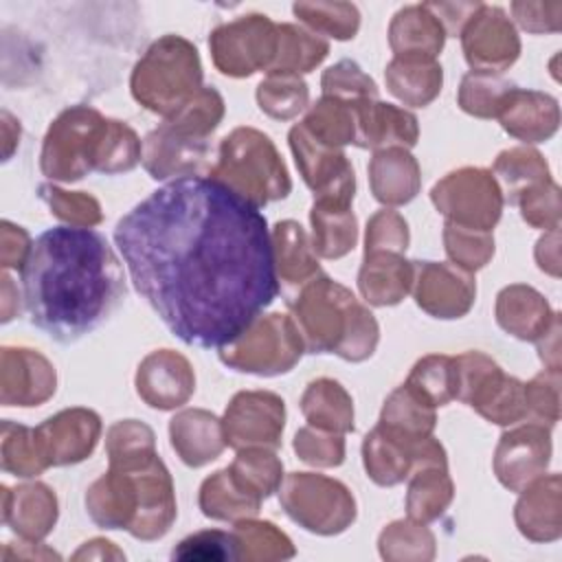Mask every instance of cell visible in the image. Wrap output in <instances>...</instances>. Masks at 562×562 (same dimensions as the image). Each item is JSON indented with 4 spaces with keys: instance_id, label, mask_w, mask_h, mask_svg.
<instances>
[{
    "instance_id": "cell-23",
    "label": "cell",
    "mask_w": 562,
    "mask_h": 562,
    "mask_svg": "<svg viewBox=\"0 0 562 562\" xmlns=\"http://www.w3.org/2000/svg\"><path fill=\"white\" fill-rule=\"evenodd\" d=\"M171 446L187 465H204L224 448V430L215 415L206 411H182L169 424Z\"/></svg>"
},
{
    "instance_id": "cell-4",
    "label": "cell",
    "mask_w": 562,
    "mask_h": 562,
    "mask_svg": "<svg viewBox=\"0 0 562 562\" xmlns=\"http://www.w3.org/2000/svg\"><path fill=\"white\" fill-rule=\"evenodd\" d=\"M200 83L198 48L180 35L156 40L132 72L136 101L160 114H176L200 92Z\"/></svg>"
},
{
    "instance_id": "cell-52",
    "label": "cell",
    "mask_w": 562,
    "mask_h": 562,
    "mask_svg": "<svg viewBox=\"0 0 562 562\" xmlns=\"http://www.w3.org/2000/svg\"><path fill=\"white\" fill-rule=\"evenodd\" d=\"M424 4L441 22L446 33L459 35L483 2H424Z\"/></svg>"
},
{
    "instance_id": "cell-31",
    "label": "cell",
    "mask_w": 562,
    "mask_h": 562,
    "mask_svg": "<svg viewBox=\"0 0 562 562\" xmlns=\"http://www.w3.org/2000/svg\"><path fill=\"white\" fill-rule=\"evenodd\" d=\"M303 130L327 147L356 143V110L353 101H340L334 97L321 99L303 121Z\"/></svg>"
},
{
    "instance_id": "cell-38",
    "label": "cell",
    "mask_w": 562,
    "mask_h": 562,
    "mask_svg": "<svg viewBox=\"0 0 562 562\" xmlns=\"http://www.w3.org/2000/svg\"><path fill=\"white\" fill-rule=\"evenodd\" d=\"M452 498V483L443 465H422L408 490V509L415 518H435Z\"/></svg>"
},
{
    "instance_id": "cell-21",
    "label": "cell",
    "mask_w": 562,
    "mask_h": 562,
    "mask_svg": "<svg viewBox=\"0 0 562 562\" xmlns=\"http://www.w3.org/2000/svg\"><path fill=\"white\" fill-rule=\"evenodd\" d=\"M503 127L527 143L549 138L558 130V103L549 94L512 88L501 103Z\"/></svg>"
},
{
    "instance_id": "cell-29",
    "label": "cell",
    "mask_w": 562,
    "mask_h": 562,
    "mask_svg": "<svg viewBox=\"0 0 562 562\" xmlns=\"http://www.w3.org/2000/svg\"><path fill=\"white\" fill-rule=\"evenodd\" d=\"M277 31L279 42L270 72H307L329 53V44L303 26L277 24Z\"/></svg>"
},
{
    "instance_id": "cell-7",
    "label": "cell",
    "mask_w": 562,
    "mask_h": 562,
    "mask_svg": "<svg viewBox=\"0 0 562 562\" xmlns=\"http://www.w3.org/2000/svg\"><path fill=\"white\" fill-rule=\"evenodd\" d=\"M303 351V338L292 318L259 316L235 342L220 351L222 362L237 371L277 375L290 371Z\"/></svg>"
},
{
    "instance_id": "cell-5",
    "label": "cell",
    "mask_w": 562,
    "mask_h": 562,
    "mask_svg": "<svg viewBox=\"0 0 562 562\" xmlns=\"http://www.w3.org/2000/svg\"><path fill=\"white\" fill-rule=\"evenodd\" d=\"M211 176L257 206L285 198L290 191V178L274 145L250 127H239L222 140Z\"/></svg>"
},
{
    "instance_id": "cell-44",
    "label": "cell",
    "mask_w": 562,
    "mask_h": 562,
    "mask_svg": "<svg viewBox=\"0 0 562 562\" xmlns=\"http://www.w3.org/2000/svg\"><path fill=\"white\" fill-rule=\"evenodd\" d=\"M443 241L450 259L465 270H476L485 266L494 255V239L487 235V231L448 224L443 231Z\"/></svg>"
},
{
    "instance_id": "cell-28",
    "label": "cell",
    "mask_w": 562,
    "mask_h": 562,
    "mask_svg": "<svg viewBox=\"0 0 562 562\" xmlns=\"http://www.w3.org/2000/svg\"><path fill=\"white\" fill-rule=\"evenodd\" d=\"M301 408L310 424L329 432L353 430V406L347 391L334 380H316L307 386Z\"/></svg>"
},
{
    "instance_id": "cell-33",
    "label": "cell",
    "mask_w": 562,
    "mask_h": 562,
    "mask_svg": "<svg viewBox=\"0 0 562 562\" xmlns=\"http://www.w3.org/2000/svg\"><path fill=\"white\" fill-rule=\"evenodd\" d=\"M255 494H250L231 470H222L215 476L206 479L200 494V505L206 516L213 518H233L241 514H255L259 507Z\"/></svg>"
},
{
    "instance_id": "cell-6",
    "label": "cell",
    "mask_w": 562,
    "mask_h": 562,
    "mask_svg": "<svg viewBox=\"0 0 562 562\" xmlns=\"http://www.w3.org/2000/svg\"><path fill=\"white\" fill-rule=\"evenodd\" d=\"M108 125V119L86 105L61 112L44 138L42 171L68 182L99 169Z\"/></svg>"
},
{
    "instance_id": "cell-53",
    "label": "cell",
    "mask_w": 562,
    "mask_h": 562,
    "mask_svg": "<svg viewBox=\"0 0 562 562\" xmlns=\"http://www.w3.org/2000/svg\"><path fill=\"white\" fill-rule=\"evenodd\" d=\"M29 235L9 222H2V266L4 268H22L31 252Z\"/></svg>"
},
{
    "instance_id": "cell-14",
    "label": "cell",
    "mask_w": 562,
    "mask_h": 562,
    "mask_svg": "<svg viewBox=\"0 0 562 562\" xmlns=\"http://www.w3.org/2000/svg\"><path fill=\"white\" fill-rule=\"evenodd\" d=\"M413 283L417 305L437 318L463 316L476 294L472 277L448 263H415Z\"/></svg>"
},
{
    "instance_id": "cell-30",
    "label": "cell",
    "mask_w": 562,
    "mask_h": 562,
    "mask_svg": "<svg viewBox=\"0 0 562 562\" xmlns=\"http://www.w3.org/2000/svg\"><path fill=\"white\" fill-rule=\"evenodd\" d=\"M314 250L323 257L336 259L349 252L356 244V217L349 206L314 202L312 206Z\"/></svg>"
},
{
    "instance_id": "cell-46",
    "label": "cell",
    "mask_w": 562,
    "mask_h": 562,
    "mask_svg": "<svg viewBox=\"0 0 562 562\" xmlns=\"http://www.w3.org/2000/svg\"><path fill=\"white\" fill-rule=\"evenodd\" d=\"M323 90L327 97L340 99V101H360V99H373L378 94V88L373 79H369L356 61L342 59L325 70L323 75Z\"/></svg>"
},
{
    "instance_id": "cell-51",
    "label": "cell",
    "mask_w": 562,
    "mask_h": 562,
    "mask_svg": "<svg viewBox=\"0 0 562 562\" xmlns=\"http://www.w3.org/2000/svg\"><path fill=\"white\" fill-rule=\"evenodd\" d=\"M558 369L540 373L525 386V406L553 424L558 419Z\"/></svg>"
},
{
    "instance_id": "cell-25",
    "label": "cell",
    "mask_w": 562,
    "mask_h": 562,
    "mask_svg": "<svg viewBox=\"0 0 562 562\" xmlns=\"http://www.w3.org/2000/svg\"><path fill=\"white\" fill-rule=\"evenodd\" d=\"M555 314L549 312L547 301L527 285H509L498 294L496 318L501 327L516 338L533 340L540 338Z\"/></svg>"
},
{
    "instance_id": "cell-40",
    "label": "cell",
    "mask_w": 562,
    "mask_h": 562,
    "mask_svg": "<svg viewBox=\"0 0 562 562\" xmlns=\"http://www.w3.org/2000/svg\"><path fill=\"white\" fill-rule=\"evenodd\" d=\"M257 101L259 108L270 116L290 119L305 108L307 86L303 79H299V75L270 72V77L259 83Z\"/></svg>"
},
{
    "instance_id": "cell-26",
    "label": "cell",
    "mask_w": 562,
    "mask_h": 562,
    "mask_svg": "<svg viewBox=\"0 0 562 562\" xmlns=\"http://www.w3.org/2000/svg\"><path fill=\"white\" fill-rule=\"evenodd\" d=\"M373 195L384 204H404L419 189V167L402 147L378 151L369 165Z\"/></svg>"
},
{
    "instance_id": "cell-22",
    "label": "cell",
    "mask_w": 562,
    "mask_h": 562,
    "mask_svg": "<svg viewBox=\"0 0 562 562\" xmlns=\"http://www.w3.org/2000/svg\"><path fill=\"white\" fill-rule=\"evenodd\" d=\"M446 31L426 4H408L400 9L389 26V42L395 57L435 59L443 48Z\"/></svg>"
},
{
    "instance_id": "cell-20",
    "label": "cell",
    "mask_w": 562,
    "mask_h": 562,
    "mask_svg": "<svg viewBox=\"0 0 562 562\" xmlns=\"http://www.w3.org/2000/svg\"><path fill=\"white\" fill-rule=\"evenodd\" d=\"M356 110V145L360 147H411L417 140V119L389 103L373 99L353 101Z\"/></svg>"
},
{
    "instance_id": "cell-49",
    "label": "cell",
    "mask_w": 562,
    "mask_h": 562,
    "mask_svg": "<svg viewBox=\"0 0 562 562\" xmlns=\"http://www.w3.org/2000/svg\"><path fill=\"white\" fill-rule=\"evenodd\" d=\"M294 450L312 465H338L345 454V441L338 435H323L312 428H303L294 437Z\"/></svg>"
},
{
    "instance_id": "cell-16",
    "label": "cell",
    "mask_w": 562,
    "mask_h": 562,
    "mask_svg": "<svg viewBox=\"0 0 562 562\" xmlns=\"http://www.w3.org/2000/svg\"><path fill=\"white\" fill-rule=\"evenodd\" d=\"M549 454V432L542 426L531 424L501 437L494 468L503 485H507L509 490H520L540 472H544Z\"/></svg>"
},
{
    "instance_id": "cell-34",
    "label": "cell",
    "mask_w": 562,
    "mask_h": 562,
    "mask_svg": "<svg viewBox=\"0 0 562 562\" xmlns=\"http://www.w3.org/2000/svg\"><path fill=\"white\" fill-rule=\"evenodd\" d=\"M380 424L413 437H428L435 426L432 404H428L408 384H404L384 402Z\"/></svg>"
},
{
    "instance_id": "cell-32",
    "label": "cell",
    "mask_w": 562,
    "mask_h": 562,
    "mask_svg": "<svg viewBox=\"0 0 562 562\" xmlns=\"http://www.w3.org/2000/svg\"><path fill=\"white\" fill-rule=\"evenodd\" d=\"M272 244H274L277 270L283 281L301 283L307 277L318 272V263L312 257L307 237L296 222L292 220L279 222L272 233Z\"/></svg>"
},
{
    "instance_id": "cell-15",
    "label": "cell",
    "mask_w": 562,
    "mask_h": 562,
    "mask_svg": "<svg viewBox=\"0 0 562 562\" xmlns=\"http://www.w3.org/2000/svg\"><path fill=\"white\" fill-rule=\"evenodd\" d=\"M101 422L86 408L61 411L35 428L42 457L48 465H66L86 459L99 439Z\"/></svg>"
},
{
    "instance_id": "cell-37",
    "label": "cell",
    "mask_w": 562,
    "mask_h": 562,
    "mask_svg": "<svg viewBox=\"0 0 562 562\" xmlns=\"http://www.w3.org/2000/svg\"><path fill=\"white\" fill-rule=\"evenodd\" d=\"M406 384L432 406L448 404L452 397H457L454 358L426 356L415 364Z\"/></svg>"
},
{
    "instance_id": "cell-12",
    "label": "cell",
    "mask_w": 562,
    "mask_h": 562,
    "mask_svg": "<svg viewBox=\"0 0 562 562\" xmlns=\"http://www.w3.org/2000/svg\"><path fill=\"white\" fill-rule=\"evenodd\" d=\"M283 400L274 393L250 391L237 393L226 408L222 430L224 441L233 448L270 446L277 448L283 430Z\"/></svg>"
},
{
    "instance_id": "cell-2",
    "label": "cell",
    "mask_w": 562,
    "mask_h": 562,
    "mask_svg": "<svg viewBox=\"0 0 562 562\" xmlns=\"http://www.w3.org/2000/svg\"><path fill=\"white\" fill-rule=\"evenodd\" d=\"M20 279L31 323L64 345L94 331L125 296L121 261L90 226L44 231Z\"/></svg>"
},
{
    "instance_id": "cell-36",
    "label": "cell",
    "mask_w": 562,
    "mask_h": 562,
    "mask_svg": "<svg viewBox=\"0 0 562 562\" xmlns=\"http://www.w3.org/2000/svg\"><path fill=\"white\" fill-rule=\"evenodd\" d=\"M494 171L503 180L505 189L509 191L507 193L509 202H516L520 193L549 180V169L542 156L525 147L503 151L494 162Z\"/></svg>"
},
{
    "instance_id": "cell-17",
    "label": "cell",
    "mask_w": 562,
    "mask_h": 562,
    "mask_svg": "<svg viewBox=\"0 0 562 562\" xmlns=\"http://www.w3.org/2000/svg\"><path fill=\"white\" fill-rule=\"evenodd\" d=\"M191 364L176 351L162 349L147 356L136 373L138 395L154 408H176L193 393Z\"/></svg>"
},
{
    "instance_id": "cell-48",
    "label": "cell",
    "mask_w": 562,
    "mask_h": 562,
    "mask_svg": "<svg viewBox=\"0 0 562 562\" xmlns=\"http://www.w3.org/2000/svg\"><path fill=\"white\" fill-rule=\"evenodd\" d=\"M518 198H520V213L531 226L555 228L560 217V198H558V187L551 180L527 189Z\"/></svg>"
},
{
    "instance_id": "cell-9",
    "label": "cell",
    "mask_w": 562,
    "mask_h": 562,
    "mask_svg": "<svg viewBox=\"0 0 562 562\" xmlns=\"http://www.w3.org/2000/svg\"><path fill=\"white\" fill-rule=\"evenodd\" d=\"M435 206L450 220V224L490 231L503 209V195L485 169H459L432 187Z\"/></svg>"
},
{
    "instance_id": "cell-41",
    "label": "cell",
    "mask_w": 562,
    "mask_h": 562,
    "mask_svg": "<svg viewBox=\"0 0 562 562\" xmlns=\"http://www.w3.org/2000/svg\"><path fill=\"white\" fill-rule=\"evenodd\" d=\"M48 463L42 457L35 430L4 422L2 426V468L18 476H35Z\"/></svg>"
},
{
    "instance_id": "cell-8",
    "label": "cell",
    "mask_w": 562,
    "mask_h": 562,
    "mask_svg": "<svg viewBox=\"0 0 562 562\" xmlns=\"http://www.w3.org/2000/svg\"><path fill=\"white\" fill-rule=\"evenodd\" d=\"M277 24L263 13L239 15L217 26L209 37L215 66L231 77H248L261 68H270L277 55Z\"/></svg>"
},
{
    "instance_id": "cell-24",
    "label": "cell",
    "mask_w": 562,
    "mask_h": 562,
    "mask_svg": "<svg viewBox=\"0 0 562 562\" xmlns=\"http://www.w3.org/2000/svg\"><path fill=\"white\" fill-rule=\"evenodd\" d=\"M358 285L369 303L395 305L413 285V266L397 252H364Z\"/></svg>"
},
{
    "instance_id": "cell-47",
    "label": "cell",
    "mask_w": 562,
    "mask_h": 562,
    "mask_svg": "<svg viewBox=\"0 0 562 562\" xmlns=\"http://www.w3.org/2000/svg\"><path fill=\"white\" fill-rule=\"evenodd\" d=\"M408 244L406 222L393 211H380L367 226V252H402Z\"/></svg>"
},
{
    "instance_id": "cell-1",
    "label": "cell",
    "mask_w": 562,
    "mask_h": 562,
    "mask_svg": "<svg viewBox=\"0 0 562 562\" xmlns=\"http://www.w3.org/2000/svg\"><path fill=\"white\" fill-rule=\"evenodd\" d=\"M136 292L184 345L224 349L277 299L268 222L213 176H182L151 191L116 228Z\"/></svg>"
},
{
    "instance_id": "cell-11",
    "label": "cell",
    "mask_w": 562,
    "mask_h": 562,
    "mask_svg": "<svg viewBox=\"0 0 562 562\" xmlns=\"http://www.w3.org/2000/svg\"><path fill=\"white\" fill-rule=\"evenodd\" d=\"M290 145L303 180L318 193L316 202L349 206L353 198V169L345 154L314 140L303 125L290 130Z\"/></svg>"
},
{
    "instance_id": "cell-3",
    "label": "cell",
    "mask_w": 562,
    "mask_h": 562,
    "mask_svg": "<svg viewBox=\"0 0 562 562\" xmlns=\"http://www.w3.org/2000/svg\"><path fill=\"white\" fill-rule=\"evenodd\" d=\"M305 345L314 353L334 351L345 360L369 358L378 342V323L356 296L336 281L321 277L303 288L292 305Z\"/></svg>"
},
{
    "instance_id": "cell-19",
    "label": "cell",
    "mask_w": 562,
    "mask_h": 562,
    "mask_svg": "<svg viewBox=\"0 0 562 562\" xmlns=\"http://www.w3.org/2000/svg\"><path fill=\"white\" fill-rule=\"evenodd\" d=\"M206 154L204 138H195L167 123L145 138V167L156 180L169 176H193Z\"/></svg>"
},
{
    "instance_id": "cell-10",
    "label": "cell",
    "mask_w": 562,
    "mask_h": 562,
    "mask_svg": "<svg viewBox=\"0 0 562 562\" xmlns=\"http://www.w3.org/2000/svg\"><path fill=\"white\" fill-rule=\"evenodd\" d=\"M281 503L288 514L312 531H340L353 518V498L349 490L321 474H290Z\"/></svg>"
},
{
    "instance_id": "cell-45",
    "label": "cell",
    "mask_w": 562,
    "mask_h": 562,
    "mask_svg": "<svg viewBox=\"0 0 562 562\" xmlns=\"http://www.w3.org/2000/svg\"><path fill=\"white\" fill-rule=\"evenodd\" d=\"M40 198L50 206L59 220L70 222V226H92L101 222L99 202L81 191H61L57 187H40Z\"/></svg>"
},
{
    "instance_id": "cell-18",
    "label": "cell",
    "mask_w": 562,
    "mask_h": 562,
    "mask_svg": "<svg viewBox=\"0 0 562 562\" xmlns=\"http://www.w3.org/2000/svg\"><path fill=\"white\" fill-rule=\"evenodd\" d=\"M55 393L53 364L31 349H2V404L37 406Z\"/></svg>"
},
{
    "instance_id": "cell-27",
    "label": "cell",
    "mask_w": 562,
    "mask_h": 562,
    "mask_svg": "<svg viewBox=\"0 0 562 562\" xmlns=\"http://www.w3.org/2000/svg\"><path fill=\"white\" fill-rule=\"evenodd\" d=\"M389 90L408 105H426L441 90V66L435 59L395 57L386 66Z\"/></svg>"
},
{
    "instance_id": "cell-35",
    "label": "cell",
    "mask_w": 562,
    "mask_h": 562,
    "mask_svg": "<svg viewBox=\"0 0 562 562\" xmlns=\"http://www.w3.org/2000/svg\"><path fill=\"white\" fill-rule=\"evenodd\" d=\"M292 11L312 31L334 40H351L360 26V11L351 2H296Z\"/></svg>"
},
{
    "instance_id": "cell-43",
    "label": "cell",
    "mask_w": 562,
    "mask_h": 562,
    "mask_svg": "<svg viewBox=\"0 0 562 562\" xmlns=\"http://www.w3.org/2000/svg\"><path fill=\"white\" fill-rule=\"evenodd\" d=\"M231 474L257 498H266L281 481V463L261 448L244 450L231 465Z\"/></svg>"
},
{
    "instance_id": "cell-13",
    "label": "cell",
    "mask_w": 562,
    "mask_h": 562,
    "mask_svg": "<svg viewBox=\"0 0 562 562\" xmlns=\"http://www.w3.org/2000/svg\"><path fill=\"white\" fill-rule=\"evenodd\" d=\"M463 53L470 66L479 70H503L520 53L518 33L501 7L481 4L461 31Z\"/></svg>"
},
{
    "instance_id": "cell-50",
    "label": "cell",
    "mask_w": 562,
    "mask_h": 562,
    "mask_svg": "<svg viewBox=\"0 0 562 562\" xmlns=\"http://www.w3.org/2000/svg\"><path fill=\"white\" fill-rule=\"evenodd\" d=\"M509 11L514 20L529 33H555L562 24V2H512Z\"/></svg>"
},
{
    "instance_id": "cell-39",
    "label": "cell",
    "mask_w": 562,
    "mask_h": 562,
    "mask_svg": "<svg viewBox=\"0 0 562 562\" xmlns=\"http://www.w3.org/2000/svg\"><path fill=\"white\" fill-rule=\"evenodd\" d=\"M514 86L490 70H472L463 77L459 105L474 116H496L503 99Z\"/></svg>"
},
{
    "instance_id": "cell-42",
    "label": "cell",
    "mask_w": 562,
    "mask_h": 562,
    "mask_svg": "<svg viewBox=\"0 0 562 562\" xmlns=\"http://www.w3.org/2000/svg\"><path fill=\"white\" fill-rule=\"evenodd\" d=\"M13 498H15V514H18L15 525L20 527V531L37 538L53 527L57 516V503H55V494L46 485L42 483L22 485L15 490Z\"/></svg>"
}]
</instances>
